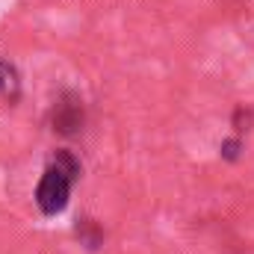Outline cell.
I'll return each instance as SVG.
<instances>
[{"mask_svg": "<svg viewBox=\"0 0 254 254\" xmlns=\"http://www.w3.org/2000/svg\"><path fill=\"white\" fill-rule=\"evenodd\" d=\"M74 234H77V240H80L86 249H98V246L104 243V231H101V225H98L95 219H77Z\"/></svg>", "mask_w": 254, "mask_h": 254, "instance_id": "cell-3", "label": "cell"}, {"mask_svg": "<svg viewBox=\"0 0 254 254\" xmlns=\"http://www.w3.org/2000/svg\"><path fill=\"white\" fill-rule=\"evenodd\" d=\"M240 148H243V136H231L222 142V157L225 160H237L240 157Z\"/></svg>", "mask_w": 254, "mask_h": 254, "instance_id": "cell-5", "label": "cell"}, {"mask_svg": "<svg viewBox=\"0 0 254 254\" xmlns=\"http://www.w3.org/2000/svg\"><path fill=\"white\" fill-rule=\"evenodd\" d=\"M18 89H21V83H18L15 65L3 63V68H0V92H3L9 101H15V98H18Z\"/></svg>", "mask_w": 254, "mask_h": 254, "instance_id": "cell-4", "label": "cell"}, {"mask_svg": "<svg viewBox=\"0 0 254 254\" xmlns=\"http://www.w3.org/2000/svg\"><path fill=\"white\" fill-rule=\"evenodd\" d=\"M80 175H83V166L74 157V151H68V148H60L48 160V166H45V172L36 184V195H33L42 216H60L63 213L68 207L71 190L80 181Z\"/></svg>", "mask_w": 254, "mask_h": 254, "instance_id": "cell-1", "label": "cell"}, {"mask_svg": "<svg viewBox=\"0 0 254 254\" xmlns=\"http://www.w3.org/2000/svg\"><path fill=\"white\" fill-rule=\"evenodd\" d=\"M51 125L57 133L63 136H74L80 133L86 125V110H83V98L77 92H63L54 104V113H51Z\"/></svg>", "mask_w": 254, "mask_h": 254, "instance_id": "cell-2", "label": "cell"}, {"mask_svg": "<svg viewBox=\"0 0 254 254\" xmlns=\"http://www.w3.org/2000/svg\"><path fill=\"white\" fill-rule=\"evenodd\" d=\"M0 68H3V63H0Z\"/></svg>", "mask_w": 254, "mask_h": 254, "instance_id": "cell-7", "label": "cell"}, {"mask_svg": "<svg viewBox=\"0 0 254 254\" xmlns=\"http://www.w3.org/2000/svg\"><path fill=\"white\" fill-rule=\"evenodd\" d=\"M252 125V110H246V107H240L237 113H234V130H237V136H243L246 130Z\"/></svg>", "mask_w": 254, "mask_h": 254, "instance_id": "cell-6", "label": "cell"}]
</instances>
